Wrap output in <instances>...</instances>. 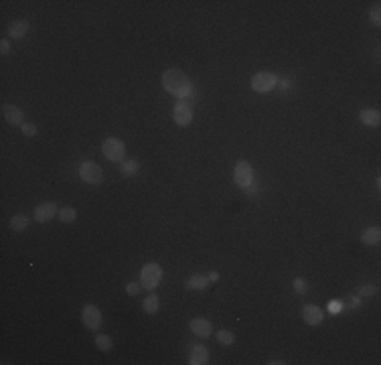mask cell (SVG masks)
Listing matches in <instances>:
<instances>
[{
	"instance_id": "7402d4cb",
	"label": "cell",
	"mask_w": 381,
	"mask_h": 365,
	"mask_svg": "<svg viewBox=\"0 0 381 365\" xmlns=\"http://www.w3.org/2000/svg\"><path fill=\"white\" fill-rule=\"evenodd\" d=\"M59 217H61L63 223H73L77 219V211L73 207H63L61 213H59Z\"/></svg>"
},
{
	"instance_id": "ffe728a7",
	"label": "cell",
	"mask_w": 381,
	"mask_h": 365,
	"mask_svg": "<svg viewBox=\"0 0 381 365\" xmlns=\"http://www.w3.org/2000/svg\"><path fill=\"white\" fill-rule=\"evenodd\" d=\"M26 227H28V217H26V215H22V213H18V215H12V219H10V229H12V231L20 233V231H24Z\"/></svg>"
},
{
	"instance_id": "3957f363",
	"label": "cell",
	"mask_w": 381,
	"mask_h": 365,
	"mask_svg": "<svg viewBox=\"0 0 381 365\" xmlns=\"http://www.w3.org/2000/svg\"><path fill=\"white\" fill-rule=\"evenodd\" d=\"M102 152H104V157L110 163H122L124 157H126V144H124V140H120L116 136H110V138L104 140Z\"/></svg>"
},
{
	"instance_id": "2e32d148",
	"label": "cell",
	"mask_w": 381,
	"mask_h": 365,
	"mask_svg": "<svg viewBox=\"0 0 381 365\" xmlns=\"http://www.w3.org/2000/svg\"><path fill=\"white\" fill-rule=\"evenodd\" d=\"M361 241L365 243V246H377V243L381 241V229H379V227H367V229H363Z\"/></svg>"
},
{
	"instance_id": "e0dca14e",
	"label": "cell",
	"mask_w": 381,
	"mask_h": 365,
	"mask_svg": "<svg viewBox=\"0 0 381 365\" xmlns=\"http://www.w3.org/2000/svg\"><path fill=\"white\" fill-rule=\"evenodd\" d=\"M207 286H209V278L203 276V274H195V276H190L185 282V288H189V290H205Z\"/></svg>"
},
{
	"instance_id": "603a6c76",
	"label": "cell",
	"mask_w": 381,
	"mask_h": 365,
	"mask_svg": "<svg viewBox=\"0 0 381 365\" xmlns=\"http://www.w3.org/2000/svg\"><path fill=\"white\" fill-rule=\"evenodd\" d=\"M217 339H219V343H221V345H233V341H235V335H233L231 331L221 329V331L217 333Z\"/></svg>"
},
{
	"instance_id": "277c9868",
	"label": "cell",
	"mask_w": 381,
	"mask_h": 365,
	"mask_svg": "<svg viewBox=\"0 0 381 365\" xmlns=\"http://www.w3.org/2000/svg\"><path fill=\"white\" fill-rule=\"evenodd\" d=\"M79 177L81 181H85L87 185H93V187H98L102 185V181H104V171L98 163H93V161H85L79 165Z\"/></svg>"
},
{
	"instance_id": "4fadbf2b",
	"label": "cell",
	"mask_w": 381,
	"mask_h": 365,
	"mask_svg": "<svg viewBox=\"0 0 381 365\" xmlns=\"http://www.w3.org/2000/svg\"><path fill=\"white\" fill-rule=\"evenodd\" d=\"M190 331H193L197 337H209V335L213 333V325H211L207 319L197 317V319L190 321Z\"/></svg>"
},
{
	"instance_id": "8fae6325",
	"label": "cell",
	"mask_w": 381,
	"mask_h": 365,
	"mask_svg": "<svg viewBox=\"0 0 381 365\" xmlns=\"http://www.w3.org/2000/svg\"><path fill=\"white\" fill-rule=\"evenodd\" d=\"M189 363L190 365H205L209 363V349L201 343H193V347H190L189 351Z\"/></svg>"
},
{
	"instance_id": "4316f807",
	"label": "cell",
	"mask_w": 381,
	"mask_h": 365,
	"mask_svg": "<svg viewBox=\"0 0 381 365\" xmlns=\"http://www.w3.org/2000/svg\"><path fill=\"white\" fill-rule=\"evenodd\" d=\"M140 290H142V284H140V282H130V284H126V292H128L130 296L140 294Z\"/></svg>"
},
{
	"instance_id": "d6986e66",
	"label": "cell",
	"mask_w": 381,
	"mask_h": 365,
	"mask_svg": "<svg viewBox=\"0 0 381 365\" xmlns=\"http://www.w3.org/2000/svg\"><path fill=\"white\" fill-rule=\"evenodd\" d=\"M138 171H140V165H138V161H134V159L122 161V165H120V173H122L124 177H134Z\"/></svg>"
},
{
	"instance_id": "7a4b0ae2",
	"label": "cell",
	"mask_w": 381,
	"mask_h": 365,
	"mask_svg": "<svg viewBox=\"0 0 381 365\" xmlns=\"http://www.w3.org/2000/svg\"><path fill=\"white\" fill-rule=\"evenodd\" d=\"M161 280H163V268H161V264L150 262V264H146L142 268V272H140V284H142V288L154 290L158 284H161Z\"/></svg>"
},
{
	"instance_id": "d6a6232c",
	"label": "cell",
	"mask_w": 381,
	"mask_h": 365,
	"mask_svg": "<svg viewBox=\"0 0 381 365\" xmlns=\"http://www.w3.org/2000/svg\"><path fill=\"white\" fill-rule=\"evenodd\" d=\"M359 304H361V300H359V296H357V298H353V302H351V307H359Z\"/></svg>"
},
{
	"instance_id": "83f0119b",
	"label": "cell",
	"mask_w": 381,
	"mask_h": 365,
	"mask_svg": "<svg viewBox=\"0 0 381 365\" xmlns=\"http://www.w3.org/2000/svg\"><path fill=\"white\" fill-rule=\"evenodd\" d=\"M292 284H294V290H296V292H300V294H304V292L308 290V284L304 282V278H294V282H292Z\"/></svg>"
},
{
	"instance_id": "7c38bea8",
	"label": "cell",
	"mask_w": 381,
	"mask_h": 365,
	"mask_svg": "<svg viewBox=\"0 0 381 365\" xmlns=\"http://www.w3.org/2000/svg\"><path fill=\"white\" fill-rule=\"evenodd\" d=\"M2 116H4V120L8 122V124H12V126H22L24 124L22 110L18 106H14V104H4L2 106Z\"/></svg>"
},
{
	"instance_id": "52a82bcc",
	"label": "cell",
	"mask_w": 381,
	"mask_h": 365,
	"mask_svg": "<svg viewBox=\"0 0 381 365\" xmlns=\"http://www.w3.org/2000/svg\"><path fill=\"white\" fill-rule=\"evenodd\" d=\"M81 319L89 331H98L102 327V313L95 304H85L83 311H81Z\"/></svg>"
},
{
	"instance_id": "9a60e30c",
	"label": "cell",
	"mask_w": 381,
	"mask_h": 365,
	"mask_svg": "<svg viewBox=\"0 0 381 365\" xmlns=\"http://www.w3.org/2000/svg\"><path fill=\"white\" fill-rule=\"evenodd\" d=\"M28 28H30V24H28L26 20H14V22L8 26V35H10L12 39H22V37H26Z\"/></svg>"
},
{
	"instance_id": "d4e9b609",
	"label": "cell",
	"mask_w": 381,
	"mask_h": 365,
	"mask_svg": "<svg viewBox=\"0 0 381 365\" xmlns=\"http://www.w3.org/2000/svg\"><path fill=\"white\" fill-rule=\"evenodd\" d=\"M369 20H371L375 26L381 24V8H379V6H373V8L369 10Z\"/></svg>"
},
{
	"instance_id": "cb8c5ba5",
	"label": "cell",
	"mask_w": 381,
	"mask_h": 365,
	"mask_svg": "<svg viewBox=\"0 0 381 365\" xmlns=\"http://www.w3.org/2000/svg\"><path fill=\"white\" fill-rule=\"evenodd\" d=\"M375 292H377L375 286H371V284H363V286H359V288L355 290V296H371V294H375Z\"/></svg>"
},
{
	"instance_id": "f546056e",
	"label": "cell",
	"mask_w": 381,
	"mask_h": 365,
	"mask_svg": "<svg viewBox=\"0 0 381 365\" xmlns=\"http://www.w3.org/2000/svg\"><path fill=\"white\" fill-rule=\"evenodd\" d=\"M245 191H247V195H249V197H256V195H258V187L253 185V182H251L249 187H245Z\"/></svg>"
},
{
	"instance_id": "9c48e42d",
	"label": "cell",
	"mask_w": 381,
	"mask_h": 365,
	"mask_svg": "<svg viewBox=\"0 0 381 365\" xmlns=\"http://www.w3.org/2000/svg\"><path fill=\"white\" fill-rule=\"evenodd\" d=\"M300 315H302V319H304V323L306 325H321L323 323V319H325V313L321 311V307H316V304H304L302 307V311H300Z\"/></svg>"
},
{
	"instance_id": "5b68a950",
	"label": "cell",
	"mask_w": 381,
	"mask_h": 365,
	"mask_svg": "<svg viewBox=\"0 0 381 365\" xmlns=\"http://www.w3.org/2000/svg\"><path fill=\"white\" fill-rule=\"evenodd\" d=\"M276 85H278V77L274 73H268V71L256 73L251 77V89L258 91V94H268V91H272Z\"/></svg>"
},
{
	"instance_id": "6da1fadb",
	"label": "cell",
	"mask_w": 381,
	"mask_h": 365,
	"mask_svg": "<svg viewBox=\"0 0 381 365\" xmlns=\"http://www.w3.org/2000/svg\"><path fill=\"white\" fill-rule=\"evenodd\" d=\"M163 87L171 96H177L179 100H187L193 96V83L181 69H167L163 75Z\"/></svg>"
},
{
	"instance_id": "8992f818",
	"label": "cell",
	"mask_w": 381,
	"mask_h": 365,
	"mask_svg": "<svg viewBox=\"0 0 381 365\" xmlns=\"http://www.w3.org/2000/svg\"><path fill=\"white\" fill-rule=\"evenodd\" d=\"M173 120L179 126H189L193 122V106L189 104V100H179L173 108Z\"/></svg>"
},
{
	"instance_id": "ac0fdd59",
	"label": "cell",
	"mask_w": 381,
	"mask_h": 365,
	"mask_svg": "<svg viewBox=\"0 0 381 365\" xmlns=\"http://www.w3.org/2000/svg\"><path fill=\"white\" fill-rule=\"evenodd\" d=\"M142 309L146 315H156L158 309H161V300H158L156 294H148L144 300H142Z\"/></svg>"
},
{
	"instance_id": "5bb4252c",
	"label": "cell",
	"mask_w": 381,
	"mask_h": 365,
	"mask_svg": "<svg viewBox=\"0 0 381 365\" xmlns=\"http://www.w3.org/2000/svg\"><path fill=\"white\" fill-rule=\"evenodd\" d=\"M359 120L363 122L365 126H369V128H375V126H379V122H381V114H379V110L367 108V110H361V114H359Z\"/></svg>"
},
{
	"instance_id": "f1b7e54d",
	"label": "cell",
	"mask_w": 381,
	"mask_h": 365,
	"mask_svg": "<svg viewBox=\"0 0 381 365\" xmlns=\"http://www.w3.org/2000/svg\"><path fill=\"white\" fill-rule=\"evenodd\" d=\"M0 53H2V55H8V53H10V41H8V39L0 41Z\"/></svg>"
},
{
	"instance_id": "44dd1931",
	"label": "cell",
	"mask_w": 381,
	"mask_h": 365,
	"mask_svg": "<svg viewBox=\"0 0 381 365\" xmlns=\"http://www.w3.org/2000/svg\"><path fill=\"white\" fill-rule=\"evenodd\" d=\"M95 345H98V349H102V351H112L114 341H112L110 335H95Z\"/></svg>"
},
{
	"instance_id": "484cf974",
	"label": "cell",
	"mask_w": 381,
	"mask_h": 365,
	"mask_svg": "<svg viewBox=\"0 0 381 365\" xmlns=\"http://www.w3.org/2000/svg\"><path fill=\"white\" fill-rule=\"evenodd\" d=\"M22 134L28 136V138H33L37 134V126L30 124V122H24V124H22Z\"/></svg>"
},
{
	"instance_id": "4dcf8cb0",
	"label": "cell",
	"mask_w": 381,
	"mask_h": 365,
	"mask_svg": "<svg viewBox=\"0 0 381 365\" xmlns=\"http://www.w3.org/2000/svg\"><path fill=\"white\" fill-rule=\"evenodd\" d=\"M331 311H333V315H339L341 304H339V302H331Z\"/></svg>"
},
{
	"instance_id": "1f68e13d",
	"label": "cell",
	"mask_w": 381,
	"mask_h": 365,
	"mask_svg": "<svg viewBox=\"0 0 381 365\" xmlns=\"http://www.w3.org/2000/svg\"><path fill=\"white\" fill-rule=\"evenodd\" d=\"M207 278H209V282H217V280H219V274H217V272H211Z\"/></svg>"
},
{
	"instance_id": "30bf717a",
	"label": "cell",
	"mask_w": 381,
	"mask_h": 365,
	"mask_svg": "<svg viewBox=\"0 0 381 365\" xmlns=\"http://www.w3.org/2000/svg\"><path fill=\"white\" fill-rule=\"evenodd\" d=\"M55 215H59V209H57V205L51 203V201L41 203V205L35 209V219H37L39 223H47V221H51Z\"/></svg>"
},
{
	"instance_id": "ba28073f",
	"label": "cell",
	"mask_w": 381,
	"mask_h": 365,
	"mask_svg": "<svg viewBox=\"0 0 381 365\" xmlns=\"http://www.w3.org/2000/svg\"><path fill=\"white\" fill-rule=\"evenodd\" d=\"M233 179H235V182L239 187H249L251 182H253V169H251V165L249 163H245V161H239L237 165H235V171H233Z\"/></svg>"
}]
</instances>
